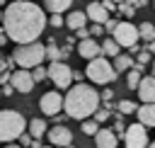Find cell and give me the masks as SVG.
<instances>
[{"label":"cell","mask_w":155,"mask_h":148,"mask_svg":"<svg viewBox=\"0 0 155 148\" xmlns=\"http://www.w3.org/2000/svg\"><path fill=\"white\" fill-rule=\"evenodd\" d=\"M2 32L7 34V39L24 44V41H34L41 36V32L46 29V15L39 5L29 2V0H15L5 7L2 12Z\"/></svg>","instance_id":"1"},{"label":"cell","mask_w":155,"mask_h":148,"mask_svg":"<svg viewBox=\"0 0 155 148\" xmlns=\"http://www.w3.org/2000/svg\"><path fill=\"white\" fill-rule=\"evenodd\" d=\"M99 107V95L92 85H85L78 80V85L68 87V95L63 97V112L68 119H85L92 116V112Z\"/></svg>","instance_id":"2"},{"label":"cell","mask_w":155,"mask_h":148,"mask_svg":"<svg viewBox=\"0 0 155 148\" xmlns=\"http://www.w3.org/2000/svg\"><path fill=\"white\" fill-rule=\"evenodd\" d=\"M22 131H27V119L15 109H2L0 112V143H15Z\"/></svg>","instance_id":"3"},{"label":"cell","mask_w":155,"mask_h":148,"mask_svg":"<svg viewBox=\"0 0 155 148\" xmlns=\"http://www.w3.org/2000/svg\"><path fill=\"white\" fill-rule=\"evenodd\" d=\"M44 58H46V46L39 44L36 39H34V41L17 44V49H15V53H12V61H15L19 68H34V66H39Z\"/></svg>","instance_id":"4"},{"label":"cell","mask_w":155,"mask_h":148,"mask_svg":"<svg viewBox=\"0 0 155 148\" xmlns=\"http://www.w3.org/2000/svg\"><path fill=\"white\" fill-rule=\"evenodd\" d=\"M85 75H87L94 85H109V82L116 78V70H114V66H111L107 58H102V53H99V56L90 58V63H87V68H85Z\"/></svg>","instance_id":"5"},{"label":"cell","mask_w":155,"mask_h":148,"mask_svg":"<svg viewBox=\"0 0 155 148\" xmlns=\"http://www.w3.org/2000/svg\"><path fill=\"white\" fill-rule=\"evenodd\" d=\"M111 39H114L119 46L131 49L140 36H138V29H136L131 22H116V24H114V29H111Z\"/></svg>","instance_id":"6"},{"label":"cell","mask_w":155,"mask_h":148,"mask_svg":"<svg viewBox=\"0 0 155 148\" xmlns=\"http://www.w3.org/2000/svg\"><path fill=\"white\" fill-rule=\"evenodd\" d=\"M46 78H51L58 90H65V87H70V82H73V70H70V66L53 61V63L46 68Z\"/></svg>","instance_id":"7"},{"label":"cell","mask_w":155,"mask_h":148,"mask_svg":"<svg viewBox=\"0 0 155 148\" xmlns=\"http://www.w3.org/2000/svg\"><path fill=\"white\" fill-rule=\"evenodd\" d=\"M121 136H124V143H126L128 148H143V146H148V131H145V126H143L140 121L126 126Z\"/></svg>","instance_id":"8"},{"label":"cell","mask_w":155,"mask_h":148,"mask_svg":"<svg viewBox=\"0 0 155 148\" xmlns=\"http://www.w3.org/2000/svg\"><path fill=\"white\" fill-rule=\"evenodd\" d=\"M39 109H41L46 116L61 114V109H63V97L58 95V90H48V92H44L41 99H39Z\"/></svg>","instance_id":"9"},{"label":"cell","mask_w":155,"mask_h":148,"mask_svg":"<svg viewBox=\"0 0 155 148\" xmlns=\"http://www.w3.org/2000/svg\"><path fill=\"white\" fill-rule=\"evenodd\" d=\"M10 85L15 87V92H31L34 87V78L29 68H17L15 73H10Z\"/></svg>","instance_id":"10"},{"label":"cell","mask_w":155,"mask_h":148,"mask_svg":"<svg viewBox=\"0 0 155 148\" xmlns=\"http://www.w3.org/2000/svg\"><path fill=\"white\" fill-rule=\"evenodd\" d=\"M46 136H48V143H53V146H70L73 143V131L63 124H56L53 129H46Z\"/></svg>","instance_id":"11"},{"label":"cell","mask_w":155,"mask_h":148,"mask_svg":"<svg viewBox=\"0 0 155 148\" xmlns=\"http://www.w3.org/2000/svg\"><path fill=\"white\" fill-rule=\"evenodd\" d=\"M94 143H97L99 148H116L119 136H116L111 129H97V131H94Z\"/></svg>","instance_id":"12"},{"label":"cell","mask_w":155,"mask_h":148,"mask_svg":"<svg viewBox=\"0 0 155 148\" xmlns=\"http://www.w3.org/2000/svg\"><path fill=\"white\" fill-rule=\"evenodd\" d=\"M136 114H138V121L145 129L155 126V102H143L140 107H136Z\"/></svg>","instance_id":"13"},{"label":"cell","mask_w":155,"mask_h":148,"mask_svg":"<svg viewBox=\"0 0 155 148\" xmlns=\"http://www.w3.org/2000/svg\"><path fill=\"white\" fill-rule=\"evenodd\" d=\"M85 15H87V19H92V22H97V24H104L107 22V17H109V10L102 5V2H90L87 5V10H85Z\"/></svg>","instance_id":"14"},{"label":"cell","mask_w":155,"mask_h":148,"mask_svg":"<svg viewBox=\"0 0 155 148\" xmlns=\"http://www.w3.org/2000/svg\"><path fill=\"white\" fill-rule=\"evenodd\" d=\"M136 90H138L140 102H155V78H140Z\"/></svg>","instance_id":"15"},{"label":"cell","mask_w":155,"mask_h":148,"mask_svg":"<svg viewBox=\"0 0 155 148\" xmlns=\"http://www.w3.org/2000/svg\"><path fill=\"white\" fill-rule=\"evenodd\" d=\"M78 53L82 56V58H94V56H99L102 51H99V44L94 41V39H90V36H85L80 44H78Z\"/></svg>","instance_id":"16"},{"label":"cell","mask_w":155,"mask_h":148,"mask_svg":"<svg viewBox=\"0 0 155 148\" xmlns=\"http://www.w3.org/2000/svg\"><path fill=\"white\" fill-rule=\"evenodd\" d=\"M63 24H65V27H70V29H80V27H85V24H87V15H85V12H80V10H75V12H70V15L63 19Z\"/></svg>","instance_id":"17"},{"label":"cell","mask_w":155,"mask_h":148,"mask_svg":"<svg viewBox=\"0 0 155 148\" xmlns=\"http://www.w3.org/2000/svg\"><path fill=\"white\" fill-rule=\"evenodd\" d=\"M27 129H29V136H34V138H41V136H46V121L44 119H31V121H27Z\"/></svg>","instance_id":"18"},{"label":"cell","mask_w":155,"mask_h":148,"mask_svg":"<svg viewBox=\"0 0 155 148\" xmlns=\"http://www.w3.org/2000/svg\"><path fill=\"white\" fill-rule=\"evenodd\" d=\"M133 66V58L131 56H126V53H116L114 56V70L116 73H124V70H128Z\"/></svg>","instance_id":"19"},{"label":"cell","mask_w":155,"mask_h":148,"mask_svg":"<svg viewBox=\"0 0 155 148\" xmlns=\"http://www.w3.org/2000/svg\"><path fill=\"white\" fill-rule=\"evenodd\" d=\"M44 5L48 12H65V10H70L73 0H44Z\"/></svg>","instance_id":"20"},{"label":"cell","mask_w":155,"mask_h":148,"mask_svg":"<svg viewBox=\"0 0 155 148\" xmlns=\"http://www.w3.org/2000/svg\"><path fill=\"white\" fill-rule=\"evenodd\" d=\"M140 78H143V70H138L136 66H131V68H128V75H126V85H128V90H136L138 82H140Z\"/></svg>","instance_id":"21"},{"label":"cell","mask_w":155,"mask_h":148,"mask_svg":"<svg viewBox=\"0 0 155 148\" xmlns=\"http://www.w3.org/2000/svg\"><path fill=\"white\" fill-rule=\"evenodd\" d=\"M119 49H121V46H119V44H116L114 39H104V44L99 46V51H102V56H109V58H114V56L119 53Z\"/></svg>","instance_id":"22"},{"label":"cell","mask_w":155,"mask_h":148,"mask_svg":"<svg viewBox=\"0 0 155 148\" xmlns=\"http://www.w3.org/2000/svg\"><path fill=\"white\" fill-rule=\"evenodd\" d=\"M138 36H140V39H145V41L155 39V27H153V22H143V24L138 27Z\"/></svg>","instance_id":"23"},{"label":"cell","mask_w":155,"mask_h":148,"mask_svg":"<svg viewBox=\"0 0 155 148\" xmlns=\"http://www.w3.org/2000/svg\"><path fill=\"white\" fill-rule=\"evenodd\" d=\"M46 58H51V61H58V58H61V49L56 46V41H51V44L46 46Z\"/></svg>","instance_id":"24"},{"label":"cell","mask_w":155,"mask_h":148,"mask_svg":"<svg viewBox=\"0 0 155 148\" xmlns=\"http://www.w3.org/2000/svg\"><path fill=\"white\" fill-rule=\"evenodd\" d=\"M31 70V78H34V82H41L44 78H46V68L39 63V66H34V68H29Z\"/></svg>","instance_id":"25"},{"label":"cell","mask_w":155,"mask_h":148,"mask_svg":"<svg viewBox=\"0 0 155 148\" xmlns=\"http://www.w3.org/2000/svg\"><path fill=\"white\" fill-rule=\"evenodd\" d=\"M136 112V104L131 99H121L119 102V114H133Z\"/></svg>","instance_id":"26"},{"label":"cell","mask_w":155,"mask_h":148,"mask_svg":"<svg viewBox=\"0 0 155 148\" xmlns=\"http://www.w3.org/2000/svg\"><path fill=\"white\" fill-rule=\"evenodd\" d=\"M92 116H94V121H97V124H104V121H107L111 114H109V109H102V107H97V109L92 112Z\"/></svg>","instance_id":"27"},{"label":"cell","mask_w":155,"mask_h":148,"mask_svg":"<svg viewBox=\"0 0 155 148\" xmlns=\"http://www.w3.org/2000/svg\"><path fill=\"white\" fill-rule=\"evenodd\" d=\"M97 129H99V126H97V121L85 116V121H82V131H85L87 136H94V131H97Z\"/></svg>","instance_id":"28"},{"label":"cell","mask_w":155,"mask_h":148,"mask_svg":"<svg viewBox=\"0 0 155 148\" xmlns=\"http://www.w3.org/2000/svg\"><path fill=\"white\" fill-rule=\"evenodd\" d=\"M46 24H51V27H63V17H61V12H53V17L46 19Z\"/></svg>","instance_id":"29"},{"label":"cell","mask_w":155,"mask_h":148,"mask_svg":"<svg viewBox=\"0 0 155 148\" xmlns=\"http://www.w3.org/2000/svg\"><path fill=\"white\" fill-rule=\"evenodd\" d=\"M87 32H90L92 36H102V34H104V24H97V22H94V24H92Z\"/></svg>","instance_id":"30"},{"label":"cell","mask_w":155,"mask_h":148,"mask_svg":"<svg viewBox=\"0 0 155 148\" xmlns=\"http://www.w3.org/2000/svg\"><path fill=\"white\" fill-rule=\"evenodd\" d=\"M136 63L148 66V63H150V51H138V61H136Z\"/></svg>","instance_id":"31"},{"label":"cell","mask_w":155,"mask_h":148,"mask_svg":"<svg viewBox=\"0 0 155 148\" xmlns=\"http://www.w3.org/2000/svg\"><path fill=\"white\" fill-rule=\"evenodd\" d=\"M111 97H114V92H111V90L107 87V90H104V92L99 95V102H107V104H109V102H111Z\"/></svg>","instance_id":"32"},{"label":"cell","mask_w":155,"mask_h":148,"mask_svg":"<svg viewBox=\"0 0 155 148\" xmlns=\"http://www.w3.org/2000/svg\"><path fill=\"white\" fill-rule=\"evenodd\" d=\"M119 5H121V12H124L126 17H131V15H133V7H131V5L126 2V0H124V2H119Z\"/></svg>","instance_id":"33"},{"label":"cell","mask_w":155,"mask_h":148,"mask_svg":"<svg viewBox=\"0 0 155 148\" xmlns=\"http://www.w3.org/2000/svg\"><path fill=\"white\" fill-rule=\"evenodd\" d=\"M17 138H19V143H22V146H31V136H29V133H24V131H22Z\"/></svg>","instance_id":"34"},{"label":"cell","mask_w":155,"mask_h":148,"mask_svg":"<svg viewBox=\"0 0 155 148\" xmlns=\"http://www.w3.org/2000/svg\"><path fill=\"white\" fill-rule=\"evenodd\" d=\"M126 2H128L133 10H136V7H145V5H148V0H126Z\"/></svg>","instance_id":"35"},{"label":"cell","mask_w":155,"mask_h":148,"mask_svg":"<svg viewBox=\"0 0 155 148\" xmlns=\"http://www.w3.org/2000/svg\"><path fill=\"white\" fill-rule=\"evenodd\" d=\"M99 2H102V5H104L109 12H111V10H116V2H114V0H99Z\"/></svg>","instance_id":"36"},{"label":"cell","mask_w":155,"mask_h":148,"mask_svg":"<svg viewBox=\"0 0 155 148\" xmlns=\"http://www.w3.org/2000/svg\"><path fill=\"white\" fill-rule=\"evenodd\" d=\"M114 24H116V19H109V17H107V22H104V32H111Z\"/></svg>","instance_id":"37"},{"label":"cell","mask_w":155,"mask_h":148,"mask_svg":"<svg viewBox=\"0 0 155 148\" xmlns=\"http://www.w3.org/2000/svg\"><path fill=\"white\" fill-rule=\"evenodd\" d=\"M12 92H15V87H12V85H7V82H5V87H2V95H5V97H10V95H12Z\"/></svg>","instance_id":"38"},{"label":"cell","mask_w":155,"mask_h":148,"mask_svg":"<svg viewBox=\"0 0 155 148\" xmlns=\"http://www.w3.org/2000/svg\"><path fill=\"white\" fill-rule=\"evenodd\" d=\"M124 121H121V116H116V133H124Z\"/></svg>","instance_id":"39"},{"label":"cell","mask_w":155,"mask_h":148,"mask_svg":"<svg viewBox=\"0 0 155 148\" xmlns=\"http://www.w3.org/2000/svg\"><path fill=\"white\" fill-rule=\"evenodd\" d=\"M75 32H78V36H80V39H85V36H90V32H87L85 27H80V29H75Z\"/></svg>","instance_id":"40"},{"label":"cell","mask_w":155,"mask_h":148,"mask_svg":"<svg viewBox=\"0 0 155 148\" xmlns=\"http://www.w3.org/2000/svg\"><path fill=\"white\" fill-rule=\"evenodd\" d=\"M0 82H10V70H2L0 73Z\"/></svg>","instance_id":"41"},{"label":"cell","mask_w":155,"mask_h":148,"mask_svg":"<svg viewBox=\"0 0 155 148\" xmlns=\"http://www.w3.org/2000/svg\"><path fill=\"white\" fill-rule=\"evenodd\" d=\"M7 41H10V39H7V34H5V32H0V46H5Z\"/></svg>","instance_id":"42"},{"label":"cell","mask_w":155,"mask_h":148,"mask_svg":"<svg viewBox=\"0 0 155 148\" xmlns=\"http://www.w3.org/2000/svg\"><path fill=\"white\" fill-rule=\"evenodd\" d=\"M148 51H150V56H155V39H150V46H148Z\"/></svg>","instance_id":"43"},{"label":"cell","mask_w":155,"mask_h":148,"mask_svg":"<svg viewBox=\"0 0 155 148\" xmlns=\"http://www.w3.org/2000/svg\"><path fill=\"white\" fill-rule=\"evenodd\" d=\"M2 5H5V0H0V7H2Z\"/></svg>","instance_id":"44"},{"label":"cell","mask_w":155,"mask_h":148,"mask_svg":"<svg viewBox=\"0 0 155 148\" xmlns=\"http://www.w3.org/2000/svg\"><path fill=\"white\" fill-rule=\"evenodd\" d=\"M114 2H124V0H114Z\"/></svg>","instance_id":"45"},{"label":"cell","mask_w":155,"mask_h":148,"mask_svg":"<svg viewBox=\"0 0 155 148\" xmlns=\"http://www.w3.org/2000/svg\"><path fill=\"white\" fill-rule=\"evenodd\" d=\"M153 70H155V66H153Z\"/></svg>","instance_id":"46"},{"label":"cell","mask_w":155,"mask_h":148,"mask_svg":"<svg viewBox=\"0 0 155 148\" xmlns=\"http://www.w3.org/2000/svg\"><path fill=\"white\" fill-rule=\"evenodd\" d=\"M0 19H2V15H0Z\"/></svg>","instance_id":"47"},{"label":"cell","mask_w":155,"mask_h":148,"mask_svg":"<svg viewBox=\"0 0 155 148\" xmlns=\"http://www.w3.org/2000/svg\"><path fill=\"white\" fill-rule=\"evenodd\" d=\"M153 146H155V143H153Z\"/></svg>","instance_id":"48"}]
</instances>
